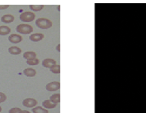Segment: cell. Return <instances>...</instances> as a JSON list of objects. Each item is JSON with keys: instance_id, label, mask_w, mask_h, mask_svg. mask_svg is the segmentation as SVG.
I'll return each mask as SVG.
<instances>
[{"instance_id": "52a82bcc", "label": "cell", "mask_w": 146, "mask_h": 113, "mask_svg": "<svg viewBox=\"0 0 146 113\" xmlns=\"http://www.w3.org/2000/svg\"><path fill=\"white\" fill-rule=\"evenodd\" d=\"M57 64L56 61H54L52 59H45L42 61V66L45 68H51L53 66Z\"/></svg>"}, {"instance_id": "603a6c76", "label": "cell", "mask_w": 146, "mask_h": 113, "mask_svg": "<svg viewBox=\"0 0 146 113\" xmlns=\"http://www.w3.org/2000/svg\"><path fill=\"white\" fill-rule=\"evenodd\" d=\"M56 49L57 50V51L60 52V44H58L57 46V47H56Z\"/></svg>"}, {"instance_id": "3957f363", "label": "cell", "mask_w": 146, "mask_h": 113, "mask_svg": "<svg viewBox=\"0 0 146 113\" xmlns=\"http://www.w3.org/2000/svg\"><path fill=\"white\" fill-rule=\"evenodd\" d=\"M35 15L32 12H25L19 15V19L21 21L25 22H32L35 20Z\"/></svg>"}, {"instance_id": "ba28073f", "label": "cell", "mask_w": 146, "mask_h": 113, "mask_svg": "<svg viewBox=\"0 0 146 113\" xmlns=\"http://www.w3.org/2000/svg\"><path fill=\"white\" fill-rule=\"evenodd\" d=\"M44 38V35L42 33H34L29 36V39L33 42H38Z\"/></svg>"}, {"instance_id": "2e32d148", "label": "cell", "mask_w": 146, "mask_h": 113, "mask_svg": "<svg viewBox=\"0 0 146 113\" xmlns=\"http://www.w3.org/2000/svg\"><path fill=\"white\" fill-rule=\"evenodd\" d=\"M50 100L51 102H52L53 103H55L57 104L60 102V94H54L50 97Z\"/></svg>"}, {"instance_id": "ac0fdd59", "label": "cell", "mask_w": 146, "mask_h": 113, "mask_svg": "<svg viewBox=\"0 0 146 113\" xmlns=\"http://www.w3.org/2000/svg\"><path fill=\"white\" fill-rule=\"evenodd\" d=\"M27 63L28 65H30V66H35V65H37L40 63V60L35 58V59H31V60H27Z\"/></svg>"}, {"instance_id": "30bf717a", "label": "cell", "mask_w": 146, "mask_h": 113, "mask_svg": "<svg viewBox=\"0 0 146 113\" xmlns=\"http://www.w3.org/2000/svg\"><path fill=\"white\" fill-rule=\"evenodd\" d=\"M23 73L26 77H35V75H36V72L35 69H31V68H28V69H25V70H24Z\"/></svg>"}, {"instance_id": "6da1fadb", "label": "cell", "mask_w": 146, "mask_h": 113, "mask_svg": "<svg viewBox=\"0 0 146 113\" xmlns=\"http://www.w3.org/2000/svg\"><path fill=\"white\" fill-rule=\"evenodd\" d=\"M36 25L41 29H49L52 26V22L47 18H39L36 21Z\"/></svg>"}, {"instance_id": "5b68a950", "label": "cell", "mask_w": 146, "mask_h": 113, "mask_svg": "<svg viewBox=\"0 0 146 113\" xmlns=\"http://www.w3.org/2000/svg\"><path fill=\"white\" fill-rule=\"evenodd\" d=\"M37 104V102L36 100L32 98H27L25 99L23 102H22V104H23L25 107H29V108H32L34 107Z\"/></svg>"}, {"instance_id": "7402d4cb", "label": "cell", "mask_w": 146, "mask_h": 113, "mask_svg": "<svg viewBox=\"0 0 146 113\" xmlns=\"http://www.w3.org/2000/svg\"><path fill=\"white\" fill-rule=\"evenodd\" d=\"M9 7V5H0V10H4Z\"/></svg>"}, {"instance_id": "9c48e42d", "label": "cell", "mask_w": 146, "mask_h": 113, "mask_svg": "<svg viewBox=\"0 0 146 113\" xmlns=\"http://www.w3.org/2000/svg\"><path fill=\"white\" fill-rule=\"evenodd\" d=\"M14 20H15V17L12 15H5L1 17V21L5 23H11L13 22Z\"/></svg>"}, {"instance_id": "7a4b0ae2", "label": "cell", "mask_w": 146, "mask_h": 113, "mask_svg": "<svg viewBox=\"0 0 146 113\" xmlns=\"http://www.w3.org/2000/svg\"><path fill=\"white\" fill-rule=\"evenodd\" d=\"M16 30L19 33L27 35V34H29L32 32L33 28L31 25H27V24H21V25H19L17 27Z\"/></svg>"}, {"instance_id": "8992f818", "label": "cell", "mask_w": 146, "mask_h": 113, "mask_svg": "<svg viewBox=\"0 0 146 113\" xmlns=\"http://www.w3.org/2000/svg\"><path fill=\"white\" fill-rule=\"evenodd\" d=\"M8 40L12 43H19L22 40V37L17 34H12L9 36Z\"/></svg>"}, {"instance_id": "d4e9b609", "label": "cell", "mask_w": 146, "mask_h": 113, "mask_svg": "<svg viewBox=\"0 0 146 113\" xmlns=\"http://www.w3.org/2000/svg\"><path fill=\"white\" fill-rule=\"evenodd\" d=\"M1 111H2V107H0V112H1Z\"/></svg>"}, {"instance_id": "8fae6325", "label": "cell", "mask_w": 146, "mask_h": 113, "mask_svg": "<svg viewBox=\"0 0 146 113\" xmlns=\"http://www.w3.org/2000/svg\"><path fill=\"white\" fill-rule=\"evenodd\" d=\"M42 105L44 108L53 109L54 108V107H56L57 104L53 103L52 102H51L50 100H44V101L42 102Z\"/></svg>"}, {"instance_id": "cb8c5ba5", "label": "cell", "mask_w": 146, "mask_h": 113, "mask_svg": "<svg viewBox=\"0 0 146 113\" xmlns=\"http://www.w3.org/2000/svg\"><path fill=\"white\" fill-rule=\"evenodd\" d=\"M21 113H30L29 111H27V110H22Z\"/></svg>"}, {"instance_id": "7c38bea8", "label": "cell", "mask_w": 146, "mask_h": 113, "mask_svg": "<svg viewBox=\"0 0 146 113\" xmlns=\"http://www.w3.org/2000/svg\"><path fill=\"white\" fill-rule=\"evenodd\" d=\"M8 52L12 55H19L22 53V50L17 46H12V47L9 48Z\"/></svg>"}, {"instance_id": "44dd1931", "label": "cell", "mask_w": 146, "mask_h": 113, "mask_svg": "<svg viewBox=\"0 0 146 113\" xmlns=\"http://www.w3.org/2000/svg\"><path fill=\"white\" fill-rule=\"evenodd\" d=\"M7 100V96L5 95L4 93L0 92V103L4 102L6 101Z\"/></svg>"}, {"instance_id": "e0dca14e", "label": "cell", "mask_w": 146, "mask_h": 113, "mask_svg": "<svg viewBox=\"0 0 146 113\" xmlns=\"http://www.w3.org/2000/svg\"><path fill=\"white\" fill-rule=\"evenodd\" d=\"M29 8H30L31 10L34 11V12H39V11H41L42 9L44 8V6L43 5H30L29 6Z\"/></svg>"}, {"instance_id": "5bb4252c", "label": "cell", "mask_w": 146, "mask_h": 113, "mask_svg": "<svg viewBox=\"0 0 146 113\" xmlns=\"http://www.w3.org/2000/svg\"><path fill=\"white\" fill-rule=\"evenodd\" d=\"M23 57L27 60H31V59H35L36 57V54L35 52L32 51H27L25 52L23 55Z\"/></svg>"}, {"instance_id": "d6986e66", "label": "cell", "mask_w": 146, "mask_h": 113, "mask_svg": "<svg viewBox=\"0 0 146 113\" xmlns=\"http://www.w3.org/2000/svg\"><path fill=\"white\" fill-rule=\"evenodd\" d=\"M50 71L54 73H60V65H54L52 67L50 68Z\"/></svg>"}, {"instance_id": "9a60e30c", "label": "cell", "mask_w": 146, "mask_h": 113, "mask_svg": "<svg viewBox=\"0 0 146 113\" xmlns=\"http://www.w3.org/2000/svg\"><path fill=\"white\" fill-rule=\"evenodd\" d=\"M32 111L33 113H49L48 110L42 107H34V108H32Z\"/></svg>"}, {"instance_id": "277c9868", "label": "cell", "mask_w": 146, "mask_h": 113, "mask_svg": "<svg viewBox=\"0 0 146 113\" xmlns=\"http://www.w3.org/2000/svg\"><path fill=\"white\" fill-rule=\"evenodd\" d=\"M60 88V84L58 81H52L46 85V89L49 91H54Z\"/></svg>"}, {"instance_id": "4fadbf2b", "label": "cell", "mask_w": 146, "mask_h": 113, "mask_svg": "<svg viewBox=\"0 0 146 113\" xmlns=\"http://www.w3.org/2000/svg\"><path fill=\"white\" fill-rule=\"evenodd\" d=\"M11 32L10 28L5 25L0 26V35H7Z\"/></svg>"}, {"instance_id": "ffe728a7", "label": "cell", "mask_w": 146, "mask_h": 113, "mask_svg": "<svg viewBox=\"0 0 146 113\" xmlns=\"http://www.w3.org/2000/svg\"><path fill=\"white\" fill-rule=\"evenodd\" d=\"M22 110L18 107H13V108L10 109L9 111V113H21Z\"/></svg>"}]
</instances>
